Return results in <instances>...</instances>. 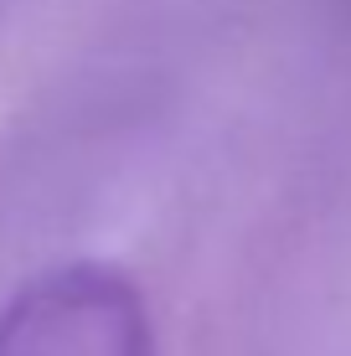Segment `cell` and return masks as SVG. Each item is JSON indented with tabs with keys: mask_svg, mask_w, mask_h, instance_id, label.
Listing matches in <instances>:
<instances>
[{
	"mask_svg": "<svg viewBox=\"0 0 351 356\" xmlns=\"http://www.w3.org/2000/svg\"><path fill=\"white\" fill-rule=\"evenodd\" d=\"M0 356H155V336L119 268L67 264L0 310Z\"/></svg>",
	"mask_w": 351,
	"mask_h": 356,
	"instance_id": "obj_1",
	"label": "cell"
}]
</instances>
